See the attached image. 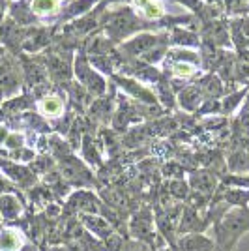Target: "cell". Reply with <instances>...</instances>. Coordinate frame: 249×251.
<instances>
[{"mask_svg": "<svg viewBox=\"0 0 249 251\" xmlns=\"http://www.w3.org/2000/svg\"><path fill=\"white\" fill-rule=\"evenodd\" d=\"M75 75L79 77V83L83 84L88 92H92L96 96H101L107 88V83L98 72H94L90 62L84 58L83 54H79L75 58Z\"/></svg>", "mask_w": 249, "mask_h": 251, "instance_id": "6da1fadb", "label": "cell"}, {"mask_svg": "<svg viewBox=\"0 0 249 251\" xmlns=\"http://www.w3.org/2000/svg\"><path fill=\"white\" fill-rule=\"evenodd\" d=\"M165 54H167V47H165V45H161V47H154V49H150L148 52H145V54H143V60L150 66V64L159 62V60H161Z\"/></svg>", "mask_w": 249, "mask_h": 251, "instance_id": "d6986e66", "label": "cell"}, {"mask_svg": "<svg viewBox=\"0 0 249 251\" xmlns=\"http://www.w3.org/2000/svg\"><path fill=\"white\" fill-rule=\"evenodd\" d=\"M30 10L34 15H51L58 10V0H32Z\"/></svg>", "mask_w": 249, "mask_h": 251, "instance_id": "5bb4252c", "label": "cell"}, {"mask_svg": "<svg viewBox=\"0 0 249 251\" xmlns=\"http://www.w3.org/2000/svg\"><path fill=\"white\" fill-rule=\"evenodd\" d=\"M208 4H216V2H219V0H206Z\"/></svg>", "mask_w": 249, "mask_h": 251, "instance_id": "f1b7e54d", "label": "cell"}, {"mask_svg": "<svg viewBox=\"0 0 249 251\" xmlns=\"http://www.w3.org/2000/svg\"><path fill=\"white\" fill-rule=\"evenodd\" d=\"M88 60L94 64L96 70H101V72H107V74H113V68H111V66H114V62L111 56L100 54V56H90Z\"/></svg>", "mask_w": 249, "mask_h": 251, "instance_id": "2e32d148", "label": "cell"}, {"mask_svg": "<svg viewBox=\"0 0 249 251\" xmlns=\"http://www.w3.org/2000/svg\"><path fill=\"white\" fill-rule=\"evenodd\" d=\"M4 2H0V25H2V21H4Z\"/></svg>", "mask_w": 249, "mask_h": 251, "instance_id": "4316f807", "label": "cell"}, {"mask_svg": "<svg viewBox=\"0 0 249 251\" xmlns=\"http://www.w3.org/2000/svg\"><path fill=\"white\" fill-rule=\"evenodd\" d=\"M0 2H2V0H0Z\"/></svg>", "mask_w": 249, "mask_h": 251, "instance_id": "d6a6232c", "label": "cell"}, {"mask_svg": "<svg viewBox=\"0 0 249 251\" xmlns=\"http://www.w3.org/2000/svg\"><path fill=\"white\" fill-rule=\"evenodd\" d=\"M94 2H96V0H75L73 4L64 8L62 17L68 19V17H75V15H83V13H86V11L92 8Z\"/></svg>", "mask_w": 249, "mask_h": 251, "instance_id": "4fadbf2b", "label": "cell"}, {"mask_svg": "<svg viewBox=\"0 0 249 251\" xmlns=\"http://www.w3.org/2000/svg\"><path fill=\"white\" fill-rule=\"evenodd\" d=\"M10 15H11L10 17L11 21H15L19 26H28L32 23H36L34 11H32L30 6H26L25 2H15V4H11Z\"/></svg>", "mask_w": 249, "mask_h": 251, "instance_id": "ba28073f", "label": "cell"}, {"mask_svg": "<svg viewBox=\"0 0 249 251\" xmlns=\"http://www.w3.org/2000/svg\"><path fill=\"white\" fill-rule=\"evenodd\" d=\"M25 77L28 84H45L47 83V68L42 64L26 62L25 64Z\"/></svg>", "mask_w": 249, "mask_h": 251, "instance_id": "9c48e42d", "label": "cell"}, {"mask_svg": "<svg viewBox=\"0 0 249 251\" xmlns=\"http://www.w3.org/2000/svg\"><path fill=\"white\" fill-rule=\"evenodd\" d=\"M240 98H242V94H230V96H228L227 100H225V109H227V111H230L232 107H236V105H238V101H240Z\"/></svg>", "mask_w": 249, "mask_h": 251, "instance_id": "7402d4cb", "label": "cell"}, {"mask_svg": "<svg viewBox=\"0 0 249 251\" xmlns=\"http://www.w3.org/2000/svg\"><path fill=\"white\" fill-rule=\"evenodd\" d=\"M19 145H21V137L19 135L8 137V147H19Z\"/></svg>", "mask_w": 249, "mask_h": 251, "instance_id": "d4e9b609", "label": "cell"}, {"mask_svg": "<svg viewBox=\"0 0 249 251\" xmlns=\"http://www.w3.org/2000/svg\"><path fill=\"white\" fill-rule=\"evenodd\" d=\"M2 96H4V94H2V92H0V103H2Z\"/></svg>", "mask_w": 249, "mask_h": 251, "instance_id": "4dcf8cb0", "label": "cell"}, {"mask_svg": "<svg viewBox=\"0 0 249 251\" xmlns=\"http://www.w3.org/2000/svg\"><path fill=\"white\" fill-rule=\"evenodd\" d=\"M52 32L49 28H36V30H28L26 34V40L23 43V51H28V52H36L47 47L51 43Z\"/></svg>", "mask_w": 249, "mask_h": 251, "instance_id": "8992f818", "label": "cell"}, {"mask_svg": "<svg viewBox=\"0 0 249 251\" xmlns=\"http://www.w3.org/2000/svg\"><path fill=\"white\" fill-rule=\"evenodd\" d=\"M240 2H246V0H240Z\"/></svg>", "mask_w": 249, "mask_h": 251, "instance_id": "1f68e13d", "label": "cell"}, {"mask_svg": "<svg viewBox=\"0 0 249 251\" xmlns=\"http://www.w3.org/2000/svg\"><path fill=\"white\" fill-rule=\"evenodd\" d=\"M200 100H202V90L199 88L197 84L195 86H189V88H186L180 94V103H182V107H186V109H195L200 103Z\"/></svg>", "mask_w": 249, "mask_h": 251, "instance_id": "8fae6325", "label": "cell"}, {"mask_svg": "<svg viewBox=\"0 0 249 251\" xmlns=\"http://www.w3.org/2000/svg\"><path fill=\"white\" fill-rule=\"evenodd\" d=\"M38 107H40V111H42L43 115L60 116L64 111V101L62 98H58V96H45L42 101L38 103Z\"/></svg>", "mask_w": 249, "mask_h": 251, "instance_id": "30bf717a", "label": "cell"}, {"mask_svg": "<svg viewBox=\"0 0 249 251\" xmlns=\"http://www.w3.org/2000/svg\"><path fill=\"white\" fill-rule=\"evenodd\" d=\"M163 15V6L159 2H150L145 8V17L146 19H159Z\"/></svg>", "mask_w": 249, "mask_h": 251, "instance_id": "44dd1931", "label": "cell"}, {"mask_svg": "<svg viewBox=\"0 0 249 251\" xmlns=\"http://www.w3.org/2000/svg\"><path fill=\"white\" fill-rule=\"evenodd\" d=\"M143 26V23L135 19L129 11H118L113 15V19L105 25V32L113 38V40H124L129 34H133Z\"/></svg>", "mask_w": 249, "mask_h": 251, "instance_id": "7a4b0ae2", "label": "cell"}, {"mask_svg": "<svg viewBox=\"0 0 249 251\" xmlns=\"http://www.w3.org/2000/svg\"><path fill=\"white\" fill-rule=\"evenodd\" d=\"M26 34H28V30L25 26H19L17 23L11 21V19H6L0 25V42L4 43L8 49H11V51L23 49Z\"/></svg>", "mask_w": 249, "mask_h": 251, "instance_id": "277c9868", "label": "cell"}, {"mask_svg": "<svg viewBox=\"0 0 249 251\" xmlns=\"http://www.w3.org/2000/svg\"><path fill=\"white\" fill-rule=\"evenodd\" d=\"M159 43H161V45H165L167 43L165 36H157V34L143 32V34L135 36L133 40L125 42L124 45H122V51H124L125 54H129V56H143V54L148 52L150 49L159 47Z\"/></svg>", "mask_w": 249, "mask_h": 251, "instance_id": "3957f363", "label": "cell"}, {"mask_svg": "<svg viewBox=\"0 0 249 251\" xmlns=\"http://www.w3.org/2000/svg\"><path fill=\"white\" fill-rule=\"evenodd\" d=\"M171 42L176 43V45H184V47H197L199 38L193 32L184 30V28H174L171 34Z\"/></svg>", "mask_w": 249, "mask_h": 251, "instance_id": "7c38bea8", "label": "cell"}, {"mask_svg": "<svg viewBox=\"0 0 249 251\" xmlns=\"http://www.w3.org/2000/svg\"><path fill=\"white\" fill-rule=\"evenodd\" d=\"M11 2H13V0H11Z\"/></svg>", "mask_w": 249, "mask_h": 251, "instance_id": "836d02e7", "label": "cell"}, {"mask_svg": "<svg viewBox=\"0 0 249 251\" xmlns=\"http://www.w3.org/2000/svg\"><path fill=\"white\" fill-rule=\"evenodd\" d=\"M240 30H242V34H244V38H248L249 40V17H246V19L240 21Z\"/></svg>", "mask_w": 249, "mask_h": 251, "instance_id": "cb8c5ba5", "label": "cell"}, {"mask_svg": "<svg viewBox=\"0 0 249 251\" xmlns=\"http://www.w3.org/2000/svg\"><path fill=\"white\" fill-rule=\"evenodd\" d=\"M193 74H195V66L193 64L176 62L173 66V75L178 77V79H189Z\"/></svg>", "mask_w": 249, "mask_h": 251, "instance_id": "ac0fdd59", "label": "cell"}, {"mask_svg": "<svg viewBox=\"0 0 249 251\" xmlns=\"http://www.w3.org/2000/svg\"><path fill=\"white\" fill-rule=\"evenodd\" d=\"M248 113H249V94H248Z\"/></svg>", "mask_w": 249, "mask_h": 251, "instance_id": "f546056e", "label": "cell"}, {"mask_svg": "<svg viewBox=\"0 0 249 251\" xmlns=\"http://www.w3.org/2000/svg\"><path fill=\"white\" fill-rule=\"evenodd\" d=\"M2 137H6V129H2V127H0V139H2Z\"/></svg>", "mask_w": 249, "mask_h": 251, "instance_id": "83f0119b", "label": "cell"}, {"mask_svg": "<svg viewBox=\"0 0 249 251\" xmlns=\"http://www.w3.org/2000/svg\"><path fill=\"white\" fill-rule=\"evenodd\" d=\"M180 2L186 4L187 8H191V10H195V11L202 10V2H200V0H180Z\"/></svg>", "mask_w": 249, "mask_h": 251, "instance_id": "603a6c76", "label": "cell"}, {"mask_svg": "<svg viewBox=\"0 0 249 251\" xmlns=\"http://www.w3.org/2000/svg\"><path fill=\"white\" fill-rule=\"evenodd\" d=\"M133 2H135V6H139V8H143V10H145V8L150 4V2H152V0H133Z\"/></svg>", "mask_w": 249, "mask_h": 251, "instance_id": "484cf974", "label": "cell"}, {"mask_svg": "<svg viewBox=\"0 0 249 251\" xmlns=\"http://www.w3.org/2000/svg\"><path fill=\"white\" fill-rule=\"evenodd\" d=\"M197 86L199 88H202L204 92L212 96H218L221 92V79H219L218 75H206V77H202L200 81H197Z\"/></svg>", "mask_w": 249, "mask_h": 251, "instance_id": "9a60e30c", "label": "cell"}, {"mask_svg": "<svg viewBox=\"0 0 249 251\" xmlns=\"http://www.w3.org/2000/svg\"><path fill=\"white\" fill-rule=\"evenodd\" d=\"M19 244H21V240L17 238L15 232H10V230L2 232V236H0V248L4 251H13Z\"/></svg>", "mask_w": 249, "mask_h": 251, "instance_id": "e0dca14e", "label": "cell"}, {"mask_svg": "<svg viewBox=\"0 0 249 251\" xmlns=\"http://www.w3.org/2000/svg\"><path fill=\"white\" fill-rule=\"evenodd\" d=\"M114 81L120 84L125 92H129L131 96H137L143 101H148V103H154L156 101V98L152 96V92L146 90L145 86H141V83L135 81V79H125V77H120V75H114Z\"/></svg>", "mask_w": 249, "mask_h": 251, "instance_id": "52a82bcc", "label": "cell"}, {"mask_svg": "<svg viewBox=\"0 0 249 251\" xmlns=\"http://www.w3.org/2000/svg\"><path fill=\"white\" fill-rule=\"evenodd\" d=\"M47 72L51 74L52 79L68 83L72 77V54H62V52H54L47 58Z\"/></svg>", "mask_w": 249, "mask_h": 251, "instance_id": "5b68a950", "label": "cell"}, {"mask_svg": "<svg viewBox=\"0 0 249 251\" xmlns=\"http://www.w3.org/2000/svg\"><path fill=\"white\" fill-rule=\"evenodd\" d=\"M171 58L176 62H186L189 64V60L193 64H199V54L197 52H191V51H173L171 52Z\"/></svg>", "mask_w": 249, "mask_h": 251, "instance_id": "ffe728a7", "label": "cell"}]
</instances>
